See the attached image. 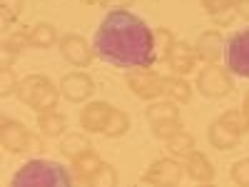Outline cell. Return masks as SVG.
Segmentation results:
<instances>
[{
    "label": "cell",
    "instance_id": "5b68a950",
    "mask_svg": "<svg viewBox=\"0 0 249 187\" xmlns=\"http://www.w3.org/2000/svg\"><path fill=\"white\" fill-rule=\"evenodd\" d=\"M3 145H5V150H10V152H25V150L40 148V140L25 130L23 122L3 117Z\"/></svg>",
    "mask_w": 249,
    "mask_h": 187
},
{
    "label": "cell",
    "instance_id": "83f0119b",
    "mask_svg": "<svg viewBox=\"0 0 249 187\" xmlns=\"http://www.w3.org/2000/svg\"><path fill=\"white\" fill-rule=\"evenodd\" d=\"M132 3V0H100V5L105 8H127Z\"/></svg>",
    "mask_w": 249,
    "mask_h": 187
},
{
    "label": "cell",
    "instance_id": "ba28073f",
    "mask_svg": "<svg viewBox=\"0 0 249 187\" xmlns=\"http://www.w3.org/2000/svg\"><path fill=\"white\" fill-rule=\"evenodd\" d=\"M92 90H95V82L85 73H70V75H65L60 80V93L72 102L88 100L92 95Z\"/></svg>",
    "mask_w": 249,
    "mask_h": 187
},
{
    "label": "cell",
    "instance_id": "ac0fdd59",
    "mask_svg": "<svg viewBox=\"0 0 249 187\" xmlns=\"http://www.w3.org/2000/svg\"><path fill=\"white\" fill-rule=\"evenodd\" d=\"M187 172H190V177H192V180H210V177L214 175L212 165L207 162V157H204V155H199V152L190 155V165H187Z\"/></svg>",
    "mask_w": 249,
    "mask_h": 187
},
{
    "label": "cell",
    "instance_id": "2e32d148",
    "mask_svg": "<svg viewBox=\"0 0 249 187\" xmlns=\"http://www.w3.org/2000/svg\"><path fill=\"white\" fill-rule=\"evenodd\" d=\"M40 130H43L48 137H60L65 132V115H60L55 110H48V112H40Z\"/></svg>",
    "mask_w": 249,
    "mask_h": 187
},
{
    "label": "cell",
    "instance_id": "52a82bcc",
    "mask_svg": "<svg viewBox=\"0 0 249 187\" xmlns=\"http://www.w3.org/2000/svg\"><path fill=\"white\" fill-rule=\"evenodd\" d=\"M112 112H115V108L107 105V102H90L88 108H82L80 125H82L88 132H105Z\"/></svg>",
    "mask_w": 249,
    "mask_h": 187
},
{
    "label": "cell",
    "instance_id": "44dd1931",
    "mask_svg": "<svg viewBox=\"0 0 249 187\" xmlns=\"http://www.w3.org/2000/svg\"><path fill=\"white\" fill-rule=\"evenodd\" d=\"M127 128H130V120H127V115L120 112V110H115V112H112V117H110V122H107V128H105V132H102V135H107V137H120V135L127 132Z\"/></svg>",
    "mask_w": 249,
    "mask_h": 187
},
{
    "label": "cell",
    "instance_id": "cb8c5ba5",
    "mask_svg": "<svg viewBox=\"0 0 249 187\" xmlns=\"http://www.w3.org/2000/svg\"><path fill=\"white\" fill-rule=\"evenodd\" d=\"M90 185H117V175H115V170L110 168V165H102L100 172L92 177Z\"/></svg>",
    "mask_w": 249,
    "mask_h": 187
},
{
    "label": "cell",
    "instance_id": "d6986e66",
    "mask_svg": "<svg viewBox=\"0 0 249 187\" xmlns=\"http://www.w3.org/2000/svg\"><path fill=\"white\" fill-rule=\"evenodd\" d=\"M90 150V140L88 137H82V135H68L65 140L60 142V152L62 155H68V157H77L82 152H88Z\"/></svg>",
    "mask_w": 249,
    "mask_h": 187
},
{
    "label": "cell",
    "instance_id": "9a60e30c",
    "mask_svg": "<svg viewBox=\"0 0 249 187\" xmlns=\"http://www.w3.org/2000/svg\"><path fill=\"white\" fill-rule=\"evenodd\" d=\"M170 65L177 70V73H190L192 65H195V53L192 48H187L184 43H175L170 48Z\"/></svg>",
    "mask_w": 249,
    "mask_h": 187
},
{
    "label": "cell",
    "instance_id": "30bf717a",
    "mask_svg": "<svg viewBox=\"0 0 249 187\" xmlns=\"http://www.w3.org/2000/svg\"><path fill=\"white\" fill-rule=\"evenodd\" d=\"M60 50H62V57H65L68 62H72L75 68H85V65H90V60H92V50L88 48L85 37H80V35L62 37Z\"/></svg>",
    "mask_w": 249,
    "mask_h": 187
},
{
    "label": "cell",
    "instance_id": "484cf974",
    "mask_svg": "<svg viewBox=\"0 0 249 187\" xmlns=\"http://www.w3.org/2000/svg\"><path fill=\"white\" fill-rule=\"evenodd\" d=\"M13 88H18L15 85V77H13V73H10V68H3V97H8L10 93H13Z\"/></svg>",
    "mask_w": 249,
    "mask_h": 187
},
{
    "label": "cell",
    "instance_id": "4316f807",
    "mask_svg": "<svg viewBox=\"0 0 249 187\" xmlns=\"http://www.w3.org/2000/svg\"><path fill=\"white\" fill-rule=\"evenodd\" d=\"M227 3H230V0H204V5H207V10H210V13H219V10H224Z\"/></svg>",
    "mask_w": 249,
    "mask_h": 187
},
{
    "label": "cell",
    "instance_id": "6da1fadb",
    "mask_svg": "<svg viewBox=\"0 0 249 187\" xmlns=\"http://www.w3.org/2000/svg\"><path fill=\"white\" fill-rule=\"evenodd\" d=\"M92 48L102 62L120 70H147L157 60L152 28L127 8H112L100 20Z\"/></svg>",
    "mask_w": 249,
    "mask_h": 187
},
{
    "label": "cell",
    "instance_id": "ffe728a7",
    "mask_svg": "<svg viewBox=\"0 0 249 187\" xmlns=\"http://www.w3.org/2000/svg\"><path fill=\"white\" fill-rule=\"evenodd\" d=\"M162 93L175 97V100H187V97H190V88H187V82H182L177 77H164L162 80Z\"/></svg>",
    "mask_w": 249,
    "mask_h": 187
},
{
    "label": "cell",
    "instance_id": "e0dca14e",
    "mask_svg": "<svg viewBox=\"0 0 249 187\" xmlns=\"http://www.w3.org/2000/svg\"><path fill=\"white\" fill-rule=\"evenodd\" d=\"M210 140H212L214 148L230 150V148H234V145H237V132L230 130L224 122H217V125H212V130H210Z\"/></svg>",
    "mask_w": 249,
    "mask_h": 187
},
{
    "label": "cell",
    "instance_id": "9c48e42d",
    "mask_svg": "<svg viewBox=\"0 0 249 187\" xmlns=\"http://www.w3.org/2000/svg\"><path fill=\"white\" fill-rule=\"evenodd\" d=\"M132 73V70H130ZM127 85L130 90L137 95V97H144V100H152L162 93V77H157L155 73L147 70H135L130 77H127Z\"/></svg>",
    "mask_w": 249,
    "mask_h": 187
},
{
    "label": "cell",
    "instance_id": "8992f818",
    "mask_svg": "<svg viewBox=\"0 0 249 187\" xmlns=\"http://www.w3.org/2000/svg\"><path fill=\"white\" fill-rule=\"evenodd\" d=\"M147 117L152 122V132L157 137H172L179 130V120H177V108L170 102H162V105H150L147 108Z\"/></svg>",
    "mask_w": 249,
    "mask_h": 187
},
{
    "label": "cell",
    "instance_id": "8fae6325",
    "mask_svg": "<svg viewBox=\"0 0 249 187\" xmlns=\"http://www.w3.org/2000/svg\"><path fill=\"white\" fill-rule=\"evenodd\" d=\"M199 90L204 95H212V97H222L230 93V80L219 68H207L199 75Z\"/></svg>",
    "mask_w": 249,
    "mask_h": 187
},
{
    "label": "cell",
    "instance_id": "7402d4cb",
    "mask_svg": "<svg viewBox=\"0 0 249 187\" xmlns=\"http://www.w3.org/2000/svg\"><path fill=\"white\" fill-rule=\"evenodd\" d=\"M195 148V140L190 135H184V132H177L170 137V150L175 155H190V150Z\"/></svg>",
    "mask_w": 249,
    "mask_h": 187
},
{
    "label": "cell",
    "instance_id": "7c38bea8",
    "mask_svg": "<svg viewBox=\"0 0 249 187\" xmlns=\"http://www.w3.org/2000/svg\"><path fill=\"white\" fill-rule=\"evenodd\" d=\"M179 175H182V170H179L177 162L160 160V162L152 165V170L144 175L142 180L144 182H155V185H175V182H179Z\"/></svg>",
    "mask_w": 249,
    "mask_h": 187
},
{
    "label": "cell",
    "instance_id": "f546056e",
    "mask_svg": "<svg viewBox=\"0 0 249 187\" xmlns=\"http://www.w3.org/2000/svg\"><path fill=\"white\" fill-rule=\"evenodd\" d=\"M82 3H88V5H92V3H100V0H82Z\"/></svg>",
    "mask_w": 249,
    "mask_h": 187
},
{
    "label": "cell",
    "instance_id": "603a6c76",
    "mask_svg": "<svg viewBox=\"0 0 249 187\" xmlns=\"http://www.w3.org/2000/svg\"><path fill=\"white\" fill-rule=\"evenodd\" d=\"M20 8H23V0H3V25L15 23V18L20 15Z\"/></svg>",
    "mask_w": 249,
    "mask_h": 187
},
{
    "label": "cell",
    "instance_id": "3957f363",
    "mask_svg": "<svg viewBox=\"0 0 249 187\" xmlns=\"http://www.w3.org/2000/svg\"><path fill=\"white\" fill-rule=\"evenodd\" d=\"M18 97L37 112L55 110V105H57V90L45 75H28L18 85Z\"/></svg>",
    "mask_w": 249,
    "mask_h": 187
},
{
    "label": "cell",
    "instance_id": "5bb4252c",
    "mask_svg": "<svg viewBox=\"0 0 249 187\" xmlns=\"http://www.w3.org/2000/svg\"><path fill=\"white\" fill-rule=\"evenodd\" d=\"M28 40H30V45L33 48H40V50H48L55 45V40H57V33L53 25L48 23H40V25H33L28 28Z\"/></svg>",
    "mask_w": 249,
    "mask_h": 187
},
{
    "label": "cell",
    "instance_id": "4fadbf2b",
    "mask_svg": "<svg viewBox=\"0 0 249 187\" xmlns=\"http://www.w3.org/2000/svg\"><path fill=\"white\" fill-rule=\"evenodd\" d=\"M72 168H75V180H77V182L90 185L92 177L100 172L102 162H100V157H97L92 150H88V152H82V155H77V157L72 160Z\"/></svg>",
    "mask_w": 249,
    "mask_h": 187
},
{
    "label": "cell",
    "instance_id": "4dcf8cb0",
    "mask_svg": "<svg viewBox=\"0 0 249 187\" xmlns=\"http://www.w3.org/2000/svg\"><path fill=\"white\" fill-rule=\"evenodd\" d=\"M244 108H247V115H249V97H247V105Z\"/></svg>",
    "mask_w": 249,
    "mask_h": 187
},
{
    "label": "cell",
    "instance_id": "277c9868",
    "mask_svg": "<svg viewBox=\"0 0 249 187\" xmlns=\"http://www.w3.org/2000/svg\"><path fill=\"white\" fill-rule=\"evenodd\" d=\"M224 62L227 70L249 80V28L232 33L224 43Z\"/></svg>",
    "mask_w": 249,
    "mask_h": 187
},
{
    "label": "cell",
    "instance_id": "d4e9b609",
    "mask_svg": "<svg viewBox=\"0 0 249 187\" xmlns=\"http://www.w3.org/2000/svg\"><path fill=\"white\" fill-rule=\"evenodd\" d=\"M232 180H237L239 185H249V160H242L239 165H234Z\"/></svg>",
    "mask_w": 249,
    "mask_h": 187
},
{
    "label": "cell",
    "instance_id": "f1b7e54d",
    "mask_svg": "<svg viewBox=\"0 0 249 187\" xmlns=\"http://www.w3.org/2000/svg\"><path fill=\"white\" fill-rule=\"evenodd\" d=\"M239 13H242L244 18H249V0H244V3L239 5Z\"/></svg>",
    "mask_w": 249,
    "mask_h": 187
},
{
    "label": "cell",
    "instance_id": "7a4b0ae2",
    "mask_svg": "<svg viewBox=\"0 0 249 187\" xmlns=\"http://www.w3.org/2000/svg\"><path fill=\"white\" fill-rule=\"evenodd\" d=\"M75 175L60 162L53 160H30L13 175V185H53V187H68L72 185Z\"/></svg>",
    "mask_w": 249,
    "mask_h": 187
}]
</instances>
